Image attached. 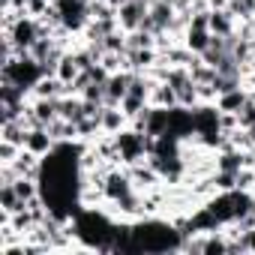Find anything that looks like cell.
I'll use <instances>...</instances> for the list:
<instances>
[{
  "instance_id": "f1b7e54d",
  "label": "cell",
  "mask_w": 255,
  "mask_h": 255,
  "mask_svg": "<svg viewBox=\"0 0 255 255\" xmlns=\"http://www.w3.org/2000/svg\"><path fill=\"white\" fill-rule=\"evenodd\" d=\"M111 3H114V6H117V9H120V6H123V3H129V0H111Z\"/></svg>"
},
{
  "instance_id": "d6986e66",
  "label": "cell",
  "mask_w": 255,
  "mask_h": 255,
  "mask_svg": "<svg viewBox=\"0 0 255 255\" xmlns=\"http://www.w3.org/2000/svg\"><path fill=\"white\" fill-rule=\"evenodd\" d=\"M120 108H123V114L129 117V123L138 117V114H144L147 108H150V102L144 99V96H135V93H126L123 96V102H120Z\"/></svg>"
},
{
  "instance_id": "4316f807",
  "label": "cell",
  "mask_w": 255,
  "mask_h": 255,
  "mask_svg": "<svg viewBox=\"0 0 255 255\" xmlns=\"http://www.w3.org/2000/svg\"><path fill=\"white\" fill-rule=\"evenodd\" d=\"M246 249H249V255H255V228L246 231Z\"/></svg>"
},
{
  "instance_id": "9c48e42d",
  "label": "cell",
  "mask_w": 255,
  "mask_h": 255,
  "mask_svg": "<svg viewBox=\"0 0 255 255\" xmlns=\"http://www.w3.org/2000/svg\"><path fill=\"white\" fill-rule=\"evenodd\" d=\"M24 147L30 150V153H36V156H48L54 147H57V141L51 138V132L45 129V126H33V129L27 132V141H24Z\"/></svg>"
},
{
  "instance_id": "e0dca14e",
  "label": "cell",
  "mask_w": 255,
  "mask_h": 255,
  "mask_svg": "<svg viewBox=\"0 0 255 255\" xmlns=\"http://www.w3.org/2000/svg\"><path fill=\"white\" fill-rule=\"evenodd\" d=\"M243 153H246V150H240V147H225V150H219V153H216V168L237 174V171L243 168Z\"/></svg>"
},
{
  "instance_id": "ac0fdd59",
  "label": "cell",
  "mask_w": 255,
  "mask_h": 255,
  "mask_svg": "<svg viewBox=\"0 0 255 255\" xmlns=\"http://www.w3.org/2000/svg\"><path fill=\"white\" fill-rule=\"evenodd\" d=\"M27 201H21V195L15 192L12 183H0V210H6V213H15L21 210Z\"/></svg>"
},
{
  "instance_id": "7c38bea8",
  "label": "cell",
  "mask_w": 255,
  "mask_h": 255,
  "mask_svg": "<svg viewBox=\"0 0 255 255\" xmlns=\"http://www.w3.org/2000/svg\"><path fill=\"white\" fill-rule=\"evenodd\" d=\"M210 42H213V33L207 27H186V33H183V45L198 57L210 48Z\"/></svg>"
},
{
  "instance_id": "277c9868",
  "label": "cell",
  "mask_w": 255,
  "mask_h": 255,
  "mask_svg": "<svg viewBox=\"0 0 255 255\" xmlns=\"http://www.w3.org/2000/svg\"><path fill=\"white\" fill-rule=\"evenodd\" d=\"M168 135L186 141L195 135V117H192V108H183V105H174L168 108Z\"/></svg>"
},
{
  "instance_id": "7402d4cb",
  "label": "cell",
  "mask_w": 255,
  "mask_h": 255,
  "mask_svg": "<svg viewBox=\"0 0 255 255\" xmlns=\"http://www.w3.org/2000/svg\"><path fill=\"white\" fill-rule=\"evenodd\" d=\"M213 183H216V189L219 192H231V189H237V174L234 171H213Z\"/></svg>"
},
{
  "instance_id": "5bb4252c",
  "label": "cell",
  "mask_w": 255,
  "mask_h": 255,
  "mask_svg": "<svg viewBox=\"0 0 255 255\" xmlns=\"http://www.w3.org/2000/svg\"><path fill=\"white\" fill-rule=\"evenodd\" d=\"M153 108H174L177 105V90H174V84H168V81H156L153 84V90H150V99H147Z\"/></svg>"
},
{
  "instance_id": "603a6c76",
  "label": "cell",
  "mask_w": 255,
  "mask_h": 255,
  "mask_svg": "<svg viewBox=\"0 0 255 255\" xmlns=\"http://www.w3.org/2000/svg\"><path fill=\"white\" fill-rule=\"evenodd\" d=\"M21 150H24V147H18V144H12V141H0V165H12Z\"/></svg>"
},
{
  "instance_id": "3957f363",
  "label": "cell",
  "mask_w": 255,
  "mask_h": 255,
  "mask_svg": "<svg viewBox=\"0 0 255 255\" xmlns=\"http://www.w3.org/2000/svg\"><path fill=\"white\" fill-rule=\"evenodd\" d=\"M147 12H150V3L147 0H129V3H123L117 9V24L120 30L132 33V30H141L144 21H147Z\"/></svg>"
},
{
  "instance_id": "52a82bcc",
  "label": "cell",
  "mask_w": 255,
  "mask_h": 255,
  "mask_svg": "<svg viewBox=\"0 0 255 255\" xmlns=\"http://www.w3.org/2000/svg\"><path fill=\"white\" fill-rule=\"evenodd\" d=\"M69 93V87L54 75V72H45L33 87H30V96H39V99H60V96H66Z\"/></svg>"
},
{
  "instance_id": "cb8c5ba5",
  "label": "cell",
  "mask_w": 255,
  "mask_h": 255,
  "mask_svg": "<svg viewBox=\"0 0 255 255\" xmlns=\"http://www.w3.org/2000/svg\"><path fill=\"white\" fill-rule=\"evenodd\" d=\"M48 9H51V0H27V6H24V12L33 18H42Z\"/></svg>"
},
{
  "instance_id": "ffe728a7",
  "label": "cell",
  "mask_w": 255,
  "mask_h": 255,
  "mask_svg": "<svg viewBox=\"0 0 255 255\" xmlns=\"http://www.w3.org/2000/svg\"><path fill=\"white\" fill-rule=\"evenodd\" d=\"M99 66L111 75V72H120V69H129L126 66V51H105L102 54V60H99Z\"/></svg>"
},
{
  "instance_id": "7a4b0ae2",
  "label": "cell",
  "mask_w": 255,
  "mask_h": 255,
  "mask_svg": "<svg viewBox=\"0 0 255 255\" xmlns=\"http://www.w3.org/2000/svg\"><path fill=\"white\" fill-rule=\"evenodd\" d=\"M0 33H3V30H0ZM6 36L15 42L18 54H30V45L39 39V21H36L33 15L21 12V18L12 24V30H6Z\"/></svg>"
},
{
  "instance_id": "484cf974",
  "label": "cell",
  "mask_w": 255,
  "mask_h": 255,
  "mask_svg": "<svg viewBox=\"0 0 255 255\" xmlns=\"http://www.w3.org/2000/svg\"><path fill=\"white\" fill-rule=\"evenodd\" d=\"M0 6H9V9H18V12H24L27 0H0Z\"/></svg>"
},
{
  "instance_id": "9a60e30c",
  "label": "cell",
  "mask_w": 255,
  "mask_h": 255,
  "mask_svg": "<svg viewBox=\"0 0 255 255\" xmlns=\"http://www.w3.org/2000/svg\"><path fill=\"white\" fill-rule=\"evenodd\" d=\"M57 108H60V117H66V120H72V123H78L81 117H87V111H84V99H81L78 93H66V96H60V99H57Z\"/></svg>"
},
{
  "instance_id": "ba28073f",
  "label": "cell",
  "mask_w": 255,
  "mask_h": 255,
  "mask_svg": "<svg viewBox=\"0 0 255 255\" xmlns=\"http://www.w3.org/2000/svg\"><path fill=\"white\" fill-rule=\"evenodd\" d=\"M99 123H102V132H105V135H117L120 129H126V126H129V117L123 114L120 105H102Z\"/></svg>"
},
{
  "instance_id": "8992f818",
  "label": "cell",
  "mask_w": 255,
  "mask_h": 255,
  "mask_svg": "<svg viewBox=\"0 0 255 255\" xmlns=\"http://www.w3.org/2000/svg\"><path fill=\"white\" fill-rule=\"evenodd\" d=\"M159 48L150 45V48H129L126 51V66H129L132 72H150L156 63H159Z\"/></svg>"
},
{
  "instance_id": "d4e9b609",
  "label": "cell",
  "mask_w": 255,
  "mask_h": 255,
  "mask_svg": "<svg viewBox=\"0 0 255 255\" xmlns=\"http://www.w3.org/2000/svg\"><path fill=\"white\" fill-rule=\"evenodd\" d=\"M252 186H255V168H240L237 171V189L252 192Z\"/></svg>"
},
{
  "instance_id": "2e32d148",
  "label": "cell",
  "mask_w": 255,
  "mask_h": 255,
  "mask_svg": "<svg viewBox=\"0 0 255 255\" xmlns=\"http://www.w3.org/2000/svg\"><path fill=\"white\" fill-rule=\"evenodd\" d=\"M144 132L153 135V138H159V135L168 132V108H153V105H150L147 123H144Z\"/></svg>"
},
{
  "instance_id": "30bf717a",
  "label": "cell",
  "mask_w": 255,
  "mask_h": 255,
  "mask_svg": "<svg viewBox=\"0 0 255 255\" xmlns=\"http://www.w3.org/2000/svg\"><path fill=\"white\" fill-rule=\"evenodd\" d=\"M246 102H249V90H246L243 84L228 87V90H222V93L216 96V108H219V111H234V114H237Z\"/></svg>"
},
{
  "instance_id": "4fadbf2b",
  "label": "cell",
  "mask_w": 255,
  "mask_h": 255,
  "mask_svg": "<svg viewBox=\"0 0 255 255\" xmlns=\"http://www.w3.org/2000/svg\"><path fill=\"white\" fill-rule=\"evenodd\" d=\"M84 69H81V63H78V57H75V51H66L63 57H60V63H57V69H54V75L69 87V84H75V78L81 75Z\"/></svg>"
},
{
  "instance_id": "8fae6325",
  "label": "cell",
  "mask_w": 255,
  "mask_h": 255,
  "mask_svg": "<svg viewBox=\"0 0 255 255\" xmlns=\"http://www.w3.org/2000/svg\"><path fill=\"white\" fill-rule=\"evenodd\" d=\"M237 18L228 12V6L225 9H210V33H216V36H237Z\"/></svg>"
},
{
  "instance_id": "5b68a950",
  "label": "cell",
  "mask_w": 255,
  "mask_h": 255,
  "mask_svg": "<svg viewBox=\"0 0 255 255\" xmlns=\"http://www.w3.org/2000/svg\"><path fill=\"white\" fill-rule=\"evenodd\" d=\"M129 81H132V69L111 72L108 81H105V105H120L123 96L129 93Z\"/></svg>"
},
{
  "instance_id": "6da1fadb",
  "label": "cell",
  "mask_w": 255,
  "mask_h": 255,
  "mask_svg": "<svg viewBox=\"0 0 255 255\" xmlns=\"http://www.w3.org/2000/svg\"><path fill=\"white\" fill-rule=\"evenodd\" d=\"M114 144H117V150H120V162H123V165H135V162H141V159L150 156V153H147V132L135 129L132 123L114 135Z\"/></svg>"
},
{
  "instance_id": "44dd1931",
  "label": "cell",
  "mask_w": 255,
  "mask_h": 255,
  "mask_svg": "<svg viewBox=\"0 0 255 255\" xmlns=\"http://www.w3.org/2000/svg\"><path fill=\"white\" fill-rule=\"evenodd\" d=\"M237 120H240V129H252L255 126V93H249V102L237 111Z\"/></svg>"
},
{
  "instance_id": "83f0119b",
  "label": "cell",
  "mask_w": 255,
  "mask_h": 255,
  "mask_svg": "<svg viewBox=\"0 0 255 255\" xmlns=\"http://www.w3.org/2000/svg\"><path fill=\"white\" fill-rule=\"evenodd\" d=\"M207 3H210V9H225L228 0H207Z\"/></svg>"
}]
</instances>
